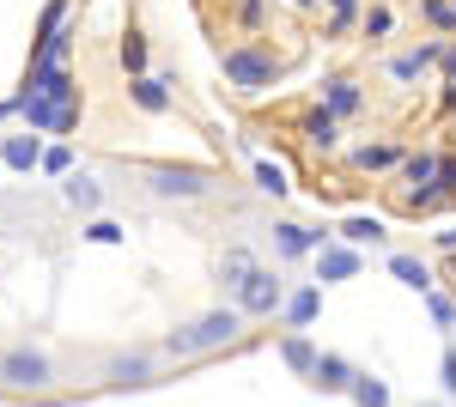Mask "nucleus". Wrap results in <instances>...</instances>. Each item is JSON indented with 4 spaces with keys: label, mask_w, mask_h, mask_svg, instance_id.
Listing matches in <instances>:
<instances>
[{
    "label": "nucleus",
    "mask_w": 456,
    "mask_h": 407,
    "mask_svg": "<svg viewBox=\"0 0 456 407\" xmlns=\"http://www.w3.org/2000/svg\"><path fill=\"white\" fill-rule=\"evenodd\" d=\"M244 310L238 305H219V310H201L195 322H176L171 335H165V353L171 359H195V353H213V346H232V340L244 335Z\"/></svg>",
    "instance_id": "f257e3e1"
},
{
    "label": "nucleus",
    "mask_w": 456,
    "mask_h": 407,
    "mask_svg": "<svg viewBox=\"0 0 456 407\" xmlns=\"http://www.w3.org/2000/svg\"><path fill=\"white\" fill-rule=\"evenodd\" d=\"M55 383V359L31 346V340H19V346H0V389H12V395H43Z\"/></svg>",
    "instance_id": "f03ea898"
},
{
    "label": "nucleus",
    "mask_w": 456,
    "mask_h": 407,
    "mask_svg": "<svg viewBox=\"0 0 456 407\" xmlns=\"http://www.w3.org/2000/svg\"><path fill=\"white\" fill-rule=\"evenodd\" d=\"M219 68H225V85H232V92H244V98L268 92V85L281 79L274 49H262V43H238V49H225V55H219Z\"/></svg>",
    "instance_id": "7ed1b4c3"
},
{
    "label": "nucleus",
    "mask_w": 456,
    "mask_h": 407,
    "mask_svg": "<svg viewBox=\"0 0 456 407\" xmlns=\"http://www.w3.org/2000/svg\"><path fill=\"white\" fill-rule=\"evenodd\" d=\"M146 195H152V201H201V195H213V170H201V165H152L146 170Z\"/></svg>",
    "instance_id": "20e7f679"
},
{
    "label": "nucleus",
    "mask_w": 456,
    "mask_h": 407,
    "mask_svg": "<svg viewBox=\"0 0 456 407\" xmlns=\"http://www.w3.org/2000/svg\"><path fill=\"white\" fill-rule=\"evenodd\" d=\"M281 298H286V280L274 268H262V262L232 286V305L244 310V316H281Z\"/></svg>",
    "instance_id": "39448f33"
},
{
    "label": "nucleus",
    "mask_w": 456,
    "mask_h": 407,
    "mask_svg": "<svg viewBox=\"0 0 456 407\" xmlns=\"http://www.w3.org/2000/svg\"><path fill=\"white\" fill-rule=\"evenodd\" d=\"M12 116L31 134H73L79 128V103H49V98H37V92H19L12 98Z\"/></svg>",
    "instance_id": "423d86ee"
},
{
    "label": "nucleus",
    "mask_w": 456,
    "mask_h": 407,
    "mask_svg": "<svg viewBox=\"0 0 456 407\" xmlns=\"http://www.w3.org/2000/svg\"><path fill=\"white\" fill-rule=\"evenodd\" d=\"M25 92H37V98H49V103H79V85H73L68 61H49V68H31V79H25Z\"/></svg>",
    "instance_id": "0eeeda50"
},
{
    "label": "nucleus",
    "mask_w": 456,
    "mask_h": 407,
    "mask_svg": "<svg viewBox=\"0 0 456 407\" xmlns=\"http://www.w3.org/2000/svg\"><path fill=\"white\" fill-rule=\"evenodd\" d=\"M322 243H329V232L292 225V219H281V225H274V256H281V262H305V256H316Z\"/></svg>",
    "instance_id": "6e6552de"
},
{
    "label": "nucleus",
    "mask_w": 456,
    "mask_h": 407,
    "mask_svg": "<svg viewBox=\"0 0 456 407\" xmlns=\"http://www.w3.org/2000/svg\"><path fill=\"white\" fill-rule=\"evenodd\" d=\"M353 273H359V249H353V243H322V249H316V286H341V280H353Z\"/></svg>",
    "instance_id": "1a4fd4ad"
},
{
    "label": "nucleus",
    "mask_w": 456,
    "mask_h": 407,
    "mask_svg": "<svg viewBox=\"0 0 456 407\" xmlns=\"http://www.w3.org/2000/svg\"><path fill=\"white\" fill-rule=\"evenodd\" d=\"M298 134H305V146H311V152H335V146H341V116H335L329 103H316V110H305Z\"/></svg>",
    "instance_id": "9d476101"
},
{
    "label": "nucleus",
    "mask_w": 456,
    "mask_h": 407,
    "mask_svg": "<svg viewBox=\"0 0 456 407\" xmlns=\"http://www.w3.org/2000/svg\"><path fill=\"white\" fill-rule=\"evenodd\" d=\"M171 85L176 79H165V73H134V79H128V98H134V110H146V116H165V110H171Z\"/></svg>",
    "instance_id": "9b49d317"
},
{
    "label": "nucleus",
    "mask_w": 456,
    "mask_h": 407,
    "mask_svg": "<svg viewBox=\"0 0 456 407\" xmlns=\"http://www.w3.org/2000/svg\"><path fill=\"white\" fill-rule=\"evenodd\" d=\"M438 55H444V37H432V43H420V49L395 55V61H389V79H395V85H414L426 68H438Z\"/></svg>",
    "instance_id": "f8f14e48"
},
{
    "label": "nucleus",
    "mask_w": 456,
    "mask_h": 407,
    "mask_svg": "<svg viewBox=\"0 0 456 407\" xmlns=\"http://www.w3.org/2000/svg\"><path fill=\"white\" fill-rule=\"evenodd\" d=\"M61 201H68L73 213H98V207H104V183H98L92 170H68V176H61Z\"/></svg>",
    "instance_id": "ddd939ff"
},
{
    "label": "nucleus",
    "mask_w": 456,
    "mask_h": 407,
    "mask_svg": "<svg viewBox=\"0 0 456 407\" xmlns=\"http://www.w3.org/2000/svg\"><path fill=\"white\" fill-rule=\"evenodd\" d=\"M353 359H341V353H316V365H311V383L322 389V395H347V383H353Z\"/></svg>",
    "instance_id": "4468645a"
},
{
    "label": "nucleus",
    "mask_w": 456,
    "mask_h": 407,
    "mask_svg": "<svg viewBox=\"0 0 456 407\" xmlns=\"http://www.w3.org/2000/svg\"><path fill=\"white\" fill-rule=\"evenodd\" d=\"M104 377L116 389H141V383H152V353H116L104 365Z\"/></svg>",
    "instance_id": "2eb2a0df"
},
{
    "label": "nucleus",
    "mask_w": 456,
    "mask_h": 407,
    "mask_svg": "<svg viewBox=\"0 0 456 407\" xmlns=\"http://www.w3.org/2000/svg\"><path fill=\"white\" fill-rule=\"evenodd\" d=\"M316 310H322V286H298V292H286L281 298V316H286V329H311L316 322Z\"/></svg>",
    "instance_id": "dca6fc26"
},
{
    "label": "nucleus",
    "mask_w": 456,
    "mask_h": 407,
    "mask_svg": "<svg viewBox=\"0 0 456 407\" xmlns=\"http://www.w3.org/2000/svg\"><path fill=\"white\" fill-rule=\"evenodd\" d=\"M402 165V146L395 140H365V146H353V170L359 176H378V170H395Z\"/></svg>",
    "instance_id": "f3484780"
},
{
    "label": "nucleus",
    "mask_w": 456,
    "mask_h": 407,
    "mask_svg": "<svg viewBox=\"0 0 456 407\" xmlns=\"http://www.w3.org/2000/svg\"><path fill=\"white\" fill-rule=\"evenodd\" d=\"M322 103H329L335 116H359V110H365V92H359V79H347V73H329V79H322Z\"/></svg>",
    "instance_id": "a211bd4d"
},
{
    "label": "nucleus",
    "mask_w": 456,
    "mask_h": 407,
    "mask_svg": "<svg viewBox=\"0 0 456 407\" xmlns=\"http://www.w3.org/2000/svg\"><path fill=\"white\" fill-rule=\"evenodd\" d=\"M37 159H43V146H37L31 128L25 134H0V170H37Z\"/></svg>",
    "instance_id": "6ab92c4d"
},
{
    "label": "nucleus",
    "mask_w": 456,
    "mask_h": 407,
    "mask_svg": "<svg viewBox=\"0 0 456 407\" xmlns=\"http://www.w3.org/2000/svg\"><path fill=\"white\" fill-rule=\"evenodd\" d=\"M341 243H353V249H384L389 232H384V219H371V213H353V219H341Z\"/></svg>",
    "instance_id": "aec40b11"
},
{
    "label": "nucleus",
    "mask_w": 456,
    "mask_h": 407,
    "mask_svg": "<svg viewBox=\"0 0 456 407\" xmlns=\"http://www.w3.org/2000/svg\"><path fill=\"white\" fill-rule=\"evenodd\" d=\"M389 273H395L408 292H420V298L432 292V286H438V280H432V268H426L420 256H408V249H395V256H389Z\"/></svg>",
    "instance_id": "412c9836"
},
{
    "label": "nucleus",
    "mask_w": 456,
    "mask_h": 407,
    "mask_svg": "<svg viewBox=\"0 0 456 407\" xmlns=\"http://www.w3.org/2000/svg\"><path fill=\"white\" fill-rule=\"evenodd\" d=\"M347 402L353 407H389V383H384V377H371V371H353Z\"/></svg>",
    "instance_id": "4be33fe9"
},
{
    "label": "nucleus",
    "mask_w": 456,
    "mask_h": 407,
    "mask_svg": "<svg viewBox=\"0 0 456 407\" xmlns=\"http://www.w3.org/2000/svg\"><path fill=\"white\" fill-rule=\"evenodd\" d=\"M281 359H286V365H292L298 377H311V365H316V346H311V335H305V329H292V335L281 340Z\"/></svg>",
    "instance_id": "5701e85b"
},
{
    "label": "nucleus",
    "mask_w": 456,
    "mask_h": 407,
    "mask_svg": "<svg viewBox=\"0 0 456 407\" xmlns=\"http://www.w3.org/2000/svg\"><path fill=\"white\" fill-rule=\"evenodd\" d=\"M402 183H414V189H426V183H438V152H402Z\"/></svg>",
    "instance_id": "b1692460"
},
{
    "label": "nucleus",
    "mask_w": 456,
    "mask_h": 407,
    "mask_svg": "<svg viewBox=\"0 0 456 407\" xmlns=\"http://www.w3.org/2000/svg\"><path fill=\"white\" fill-rule=\"evenodd\" d=\"M68 49H73V37L55 25V31H43L37 37V49H31V68H49V61H68Z\"/></svg>",
    "instance_id": "393cba45"
},
{
    "label": "nucleus",
    "mask_w": 456,
    "mask_h": 407,
    "mask_svg": "<svg viewBox=\"0 0 456 407\" xmlns=\"http://www.w3.org/2000/svg\"><path fill=\"white\" fill-rule=\"evenodd\" d=\"M256 189H262V195H274V201H281V195H292V176H286V165H274V159H256Z\"/></svg>",
    "instance_id": "a878e982"
},
{
    "label": "nucleus",
    "mask_w": 456,
    "mask_h": 407,
    "mask_svg": "<svg viewBox=\"0 0 456 407\" xmlns=\"http://www.w3.org/2000/svg\"><path fill=\"white\" fill-rule=\"evenodd\" d=\"M426 310H432V329H438V335H451V329H456V298H451V292L432 286V292H426Z\"/></svg>",
    "instance_id": "bb28decb"
},
{
    "label": "nucleus",
    "mask_w": 456,
    "mask_h": 407,
    "mask_svg": "<svg viewBox=\"0 0 456 407\" xmlns=\"http://www.w3.org/2000/svg\"><path fill=\"white\" fill-rule=\"evenodd\" d=\"M146 61H152L146 37H141V31H128V37H122V68H128V79H134V73H146Z\"/></svg>",
    "instance_id": "cd10ccee"
},
{
    "label": "nucleus",
    "mask_w": 456,
    "mask_h": 407,
    "mask_svg": "<svg viewBox=\"0 0 456 407\" xmlns=\"http://www.w3.org/2000/svg\"><path fill=\"white\" fill-rule=\"evenodd\" d=\"M359 19V0H329V37H347Z\"/></svg>",
    "instance_id": "c85d7f7f"
},
{
    "label": "nucleus",
    "mask_w": 456,
    "mask_h": 407,
    "mask_svg": "<svg viewBox=\"0 0 456 407\" xmlns=\"http://www.w3.org/2000/svg\"><path fill=\"white\" fill-rule=\"evenodd\" d=\"M249 268H256V256H249V249H225V262H219V280H225V286H238Z\"/></svg>",
    "instance_id": "c756f323"
},
{
    "label": "nucleus",
    "mask_w": 456,
    "mask_h": 407,
    "mask_svg": "<svg viewBox=\"0 0 456 407\" xmlns=\"http://www.w3.org/2000/svg\"><path fill=\"white\" fill-rule=\"evenodd\" d=\"M420 12H426L432 31H456V6L451 0H420Z\"/></svg>",
    "instance_id": "7c9ffc66"
},
{
    "label": "nucleus",
    "mask_w": 456,
    "mask_h": 407,
    "mask_svg": "<svg viewBox=\"0 0 456 407\" xmlns=\"http://www.w3.org/2000/svg\"><path fill=\"white\" fill-rule=\"evenodd\" d=\"M37 170H49V176H68V170H73V152H68V146H43Z\"/></svg>",
    "instance_id": "2f4dec72"
},
{
    "label": "nucleus",
    "mask_w": 456,
    "mask_h": 407,
    "mask_svg": "<svg viewBox=\"0 0 456 407\" xmlns=\"http://www.w3.org/2000/svg\"><path fill=\"white\" fill-rule=\"evenodd\" d=\"M389 25H395V12H389V6H371V12H365V37H371V43L389 37Z\"/></svg>",
    "instance_id": "473e14b6"
},
{
    "label": "nucleus",
    "mask_w": 456,
    "mask_h": 407,
    "mask_svg": "<svg viewBox=\"0 0 456 407\" xmlns=\"http://www.w3.org/2000/svg\"><path fill=\"white\" fill-rule=\"evenodd\" d=\"M86 238H92V243H122L128 232H122L116 219H92V225H86Z\"/></svg>",
    "instance_id": "72a5a7b5"
},
{
    "label": "nucleus",
    "mask_w": 456,
    "mask_h": 407,
    "mask_svg": "<svg viewBox=\"0 0 456 407\" xmlns=\"http://www.w3.org/2000/svg\"><path fill=\"white\" fill-rule=\"evenodd\" d=\"M438 383H444V395H456V346L438 353Z\"/></svg>",
    "instance_id": "f704fd0d"
},
{
    "label": "nucleus",
    "mask_w": 456,
    "mask_h": 407,
    "mask_svg": "<svg viewBox=\"0 0 456 407\" xmlns=\"http://www.w3.org/2000/svg\"><path fill=\"white\" fill-rule=\"evenodd\" d=\"M61 19H68V0H49V6H43V31H55Z\"/></svg>",
    "instance_id": "c9c22d12"
},
{
    "label": "nucleus",
    "mask_w": 456,
    "mask_h": 407,
    "mask_svg": "<svg viewBox=\"0 0 456 407\" xmlns=\"http://www.w3.org/2000/svg\"><path fill=\"white\" fill-rule=\"evenodd\" d=\"M438 189L456 195V159H438Z\"/></svg>",
    "instance_id": "e433bc0d"
},
{
    "label": "nucleus",
    "mask_w": 456,
    "mask_h": 407,
    "mask_svg": "<svg viewBox=\"0 0 456 407\" xmlns=\"http://www.w3.org/2000/svg\"><path fill=\"white\" fill-rule=\"evenodd\" d=\"M438 68H444V79H456V43L444 37V55H438Z\"/></svg>",
    "instance_id": "4c0bfd02"
},
{
    "label": "nucleus",
    "mask_w": 456,
    "mask_h": 407,
    "mask_svg": "<svg viewBox=\"0 0 456 407\" xmlns=\"http://www.w3.org/2000/svg\"><path fill=\"white\" fill-rule=\"evenodd\" d=\"M432 243H438L444 256H456V219H451V225H444V232H438V238H432Z\"/></svg>",
    "instance_id": "58836bf2"
},
{
    "label": "nucleus",
    "mask_w": 456,
    "mask_h": 407,
    "mask_svg": "<svg viewBox=\"0 0 456 407\" xmlns=\"http://www.w3.org/2000/svg\"><path fill=\"white\" fill-rule=\"evenodd\" d=\"M238 12H244V25H262V0H244Z\"/></svg>",
    "instance_id": "ea45409f"
},
{
    "label": "nucleus",
    "mask_w": 456,
    "mask_h": 407,
    "mask_svg": "<svg viewBox=\"0 0 456 407\" xmlns=\"http://www.w3.org/2000/svg\"><path fill=\"white\" fill-rule=\"evenodd\" d=\"M444 116H456V79L444 85Z\"/></svg>",
    "instance_id": "a19ab883"
},
{
    "label": "nucleus",
    "mask_w": 456,
    "mask_h": 407,
    "mask_svg": "<svg viewBox=\"0 0 456 407\" xmlns=\"http://www.w3.org/2000/svg\"><path fill=\"white\" fill-rule=\"evenodd\" d=\"M286 6H316V0H286Z\"/></svg>",
    "instance_id": "79ce46f5"
},
{
    "label": "nucleus",
    "mask_w": 456,
    "mask_h": 407,
    "mask_svg": "<svg viewBox=\"0 0 456 407\" xmlns=\"http://www.w3.org/2000/svg\"><path fill=\"white\" fill-rule=\"evenodd\" d=\"M420 407H438V402H420Z\"/></svg>",
    "instance_id": "37998d69"
},
{
    "label": "nucleus",
    "mask_w": 456,
    "mask_h": 407,
    "mask_svg": "<svg viewBox=\"0 0 456 407\" xmlns=\"http://www.w3.org/2000/svg\"><path fill=\"white\" fill-rule=\"evenodd\" d=\"M0 176H6V170H0Z\"/></svg>",
    "instance_id": "c03bdc74"
},
{
    "label": "nucleus",
    "mask_w": 456,
    "mask_h": 407,
    "mask_svg": "<svg viewBox=\"0 0 456 407\" xmlns=\"http://www.w3.org/2000/svg\"><path fill=\"white\" fill-rule=\"evenodd\" d=\"M451 6H456V0H451Z\"/></svg>",
    "instance_id": "a18cd8bd"
}]
</instances>
